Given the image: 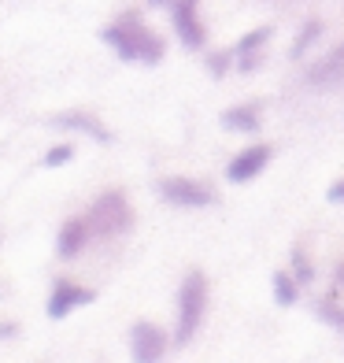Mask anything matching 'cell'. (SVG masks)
<instances>
[{
	"mask_svg": "<svg viewBox=\"0 0 344 363\" xmlns=\"http://www.w3.org/2000/svg\"><path fill=\"white\" fill-rule=\"evenodd\" d=\"M71 156H74V148H71V145H52V148L45 152L41 167H63V163H71Z\"/></svg>",
	"mask_w": 344,
	"mask_h": 363,
	"instance_id": "17",
	"label": "cell"
},
{
	"mask_svg": "<svg viewBox=\"0 0 344 363\" xmlns=\"http://www.w3.org/2000/svg\"><path fill=\"white\" fill-rule=\"evenodd\" d=\"M274 301L277 308H292L300 301V278L292 271H274Z\"/></svg>",
	"mask_w": 344,
	"mask_h": 363,
	"instance_id": "13",
	"label": "cell"
},
{
	"mask_svg": "<svg viewBox=\"0 0 344 363\" xmlns=\"http://www.w3.org/2000/svg\"><path fill=\"white\" fill-rule=\"evenodd\" d=\"M159 196L167 204H174V208H207V204H215L211 186H204V182H196V178H182V174L163 178L159 182Z\"/></svg>",
	"mask_w": 344,
	"mask_h": 363,
	"instance_id": "4",
	"label": "cell"
},
{
	"mask_svg": "<svg viewBox=\"0 0 344 363\" xmlns=\"http://www.w3.org/2000/svg\"><path fill=\"white\" fill-rule=\"evenodd\" d=\"M259 119H263V104L259 101H248V104H234L222 111V126L234 130V134H256Z\"/></svg>",
	"mask_w": 344,
	"mask_h": 363,
	"instance_id": "11",
	"label": "cell"
},
{
	"mask_svg": "<svg viewBox=\"0 0 344 363\" xmlns=\"http://www.w3.org/2000/svg\"><path fill=\"white\" fill-rule=\"evenodd\" d=\"M96 301V289L78 286L71 278H56L52 293H48V319H67L74 308H86Z\"/></svg>",
	"mask_w": 344,
	"mask_h": 363,
	"instance_id": "5",
	"label": "cell"
},
{
	"mask_svg": "<svg viewBox=\"0 0 344 363\" xmlns=\"http://www.w3.org/2000/svg\"><path fill=\"white\" fill-rule=\"evenodd\" d=\"M89 241H93L89 219H86V216H74V219H67V223L59 226V234H56V256H59V259H74Z\"/></svg>",
	"mask_w": 344,
	"mask_h": 363,
	"instance_id": "9",
	"label": "cell"
},
{
	"mask_svg": "<svg viewBox=\"0 0 344 363\" xmlns=\"http://www.w3.org/2000/svg\"><path fill=\"white\" fill-rule=\"evenodd\" d=\"M292 274H297L300 282H311V278H315V267H311V259H307L304 249H292Z\"/></svg>",
	"mask_w": 344,
	"mask_h": 363,
	"instance_id": "18",
	"label": "cell"
},
{
	"mask_svg": "<svg viewBox=\"0 0 344 363\" xmlns=\"http://www.w3.org/2000/svg\"><path fill=\"white\" fill-rule=\"evenodd\" d=\"M319 38H322V19H307V23L300 26L297 41H292V48H289V56H292V60H304V56H307V48L315 45Z\"/></svg>",
	"mask_w": 344,
	"mask_h": 363,
	"instance_id": "14",
	"label": "cell"
},
{
	"mask_svg": "<svg viewBox=\"0 0 344 363\" xmlns=\"http://www.w3.org/2000/svg\"><path fill=\"white\" fill-rule=\"evenodd\" d=\"M340 74H344V45H337L333 52H326L315 67H311L307 82H311V86H326V82H333Z\"/></svg>",
	"mask_w": 344,
	"mask_h": 363,
	"instance_id": "12",
	"label": "cell"
},
{
	"mask_svg": "<svg viewBox=\"0 0 344 363\" xmlns=\"http://www.w3.org/2000/svg\"><path fill=\"white\" fill-rule=\"evenodd\" d=\"M86 219L93 226V238H122L134 226V208H130L122 189H108L89 204Z\"/></svg>",
	"mask_w": 344,
	"mask_h": 363,
	"instance_id": "3",
	"label": "cell"
},
{
	"mask_svg": "<svg viewBox=\"0 0 344 363\" xmlns=\"http://www.w3.org/2000/svg\"><path fill=\"white\" fill-rule=\"evenodd\" d=\"M270 156H274V148H270L267 141L241 148V152L226 163V178L234 182V186H244V182H252L256 174H263V167L270 163Z\"/></svg>",
	"mask_w": 344,
	"mask_h": 363,
	"instance_id": "6",
	"label": "cell"
},
{
	"mask_svg": "<svg viewBox=\"0 0 344 363\" xmlns=\"http://www.w3.org/2000/svg\"><path fill=\"white\" fill-rule=\"evenodd\" d=\"M315 315H319L326 326H333L337 334H344V308H340V304H333V301H319V304H315Z\"/></svg>",
	"mask_w": 344,
	"mask_h": 363,
	"instance_id": "16",
	"label": "cell"
},
{
	"mask_svg": "<svg viewBox=\"0 0 344 363\" xmlns=\"http://www.w3.org/2000/svg\"><path fill=\"white\" fill-rule=\"evenodd\" d=\"M274 38V26H256V30H248L241 41H237V56H252V52H259L267 41Z\"/></svg>",
	"mask_w": 344,
	"mask_h": 363,
	"instance_id": "15",
	"label": "cell"
},
{
	"mask_svg": "<svg viewBox=\"0 0 344 363\" xmlns=\"http://www.w3.org/2000/svg\"><path fill=\"white\" fill-rule=\"evenodd\" d=\"M11 334H19V326H15V323H0V341H8Z\"/></svg>",
	"mask_w": 344,
	"mask_h": 363,
	"instance_id": "21",
	"label": "cell"
},
{
	"mask_svg": "<svg viewBox=\"0 0 344 363\" xmlns=\"http://www.w3.org/2000/svg\"><path fill=\"white\" fill-rule=\"evenodd\" d=\"M200 0H171V19H174V34L182 38L185 48H204L207 45V30L196 15Z\"/></svg>",
	"mask_w": 344,
	"mask_h": 363,
	"instance_id": "7",
	"label": "cell"
},
{
	"mask_svg": "<svg viewBox=\"0 0 344 363\" xmlns=\"http://www.w3.org/2000/svg\"><path fill=\"white\" fill-rule=\"evenodd\" d=\"M152 4H167V0H152Z\"/></svg>",
	"mask_w": 344,
	"mask_h": 363,
	"instance_id": "23",
	"label": "cell"
},
{
	"mask_svg": "<svg viewBox=\"0 0 344 363\" xmlns=\"http://www.w3.org/2000/svg\"><path fill=\"white\" fill-rule=\"evenodd\" d=\"M207 311V278L204 271H189L182 278V289H178V323H174V341L189 345L196 337V330L204 323Z\"/></svg>",
	"mask_w": 344,
	"mask_h": 363,
	"instance_id": "2",
	"label": "cell"
},
{
	"mask_svg": "<svg viewBox=\"0 0 344 363\" xmlns=\"http://www.w3.org/2000/svg\"><path fill=\"white\" fill-rule=\"evenodd\" d=\"M337 282H344V263H340V267H337Z\"/></svg>",
	"mask_w": 344,
	"mask_h": 363,
	"instance_id": "22",
	"label": "cell"
},
{
	"mask_svg": "<svg viewBox=\"0 0 344 363\" xmlns=\"http://www.w3.org/2000/svg\"><path fill=\"white\" fill-rule=\"evenodd\" d=\"M326 201L330 204H344V178H337L330 189H326Z\"/></svg>",
	"mask_w": 344,
	"mask_h": 363,
	"instance_id": "20",
	"label": "cell"
},
{
	"mask_svg": "<svg viewBox=\"0 0 344 363\" xmlns=\"http://www.w3.org/2000/svg\"><path fill=\"white\" fill-rule=\"evenodd\" d=\"M130 352L141 363H152L167 352V330H159L156 323H137L130 330Z\"/></svg>",
	"mask_w": 344,
	"mask_h": 363,
	"instance_id": "8",
	"label": "cell"
},
{
	"mask_svg": "<svg viewBox=\"0 0 344 363\" xmlns=\"http://www.w3.org/2000/svg\"><path fill=\"white\" fill-rule=\"evenodd\" d=\"M101 38L115 48V52H119V60L144 63V67H156V63L163 60V52H167L163 38L156 34L152 26H144V19H137V15H122L119 23L104 26Z\"/></svg>",
	"mask_w": 344,
	"mask_h": 363,
	"instance_id": "1",
	"label": "cell"
},
{
	"mask_svg": "<svg viewBox=\"0 0 344 363\" xmlns=\"http://www.w3.org/2000/svg\"><path fill=\"white\" fill-rule=\"evenodd\" d=\"M229 60H234L229 52H211V56H207V71L215 74V78H222V74L229 71Z\"/></svg>",
	"mask_w": 344,
	"mask_h": 363,
	"instance_id": "19",
	"label": "cell"
},
{
	"mask_svg": "<svg viewBox=\"0 0 344 363\" xmlns=\"http://www.w3.org/2000/svg\"><path fill=\"white\" fill-rule=\"evenodd\" d=\"M52 126H59V130H81V134H89L93 141H111V134H108V126L96 119L93 111H59L56 119H52Z\"/></svg>",
	"mask_w": 344,
	"mask_h": 363,
	"instance_id": "10",
	"label": "cell"
}]
</instances>
